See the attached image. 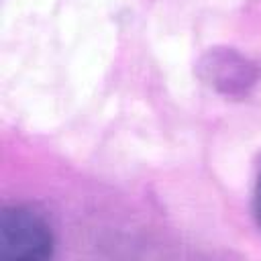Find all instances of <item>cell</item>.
Returning <instances> with one entry per match:
<instances>
[{"label": "cell", "instance_id": "6da1fadb", "mask_svg": "<svg viewBox=\"0 0 261 261\" xmlns=\"http://www.w3.org/2000/svg\"><path fill=\"white\" fill-rule=\"evenodd\" d=\"M49 220L24 204L4 206L0 212V261H41L53 255Z\"/></svg>", "mask_w": 261, "mask_h": 261}, {"label": "cell", "instance_id": "7a4b0ae2", "mask_svg": "<svg viewBox=\"0 0 261 261\" xmlns=\"http://www.w3.org/2000/svg\"><path fill=\"white\" fill-rule=\"evenodd\" d=\"M253 210H255L257 222H259V226H261V173H259V177H257L255 192H253Z\"/></svg>", "mask_w": 261, "mask_h": 261}]
</instances>
